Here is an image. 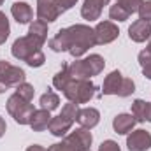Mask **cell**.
Returning a JSON list of instances; mask_svg holds the SVG:
<instances>
[{
  "label": "cell",
  "mask_w": 151,
  "mask_h": 151,
  "mask_svg": "<svg viewBox=\"0 0 151 151\" xmlns=\"http://www.w3.org/2000/svg\"><path fill=\"white\" fill-rule=\"evenodd\" d=\"M95 44H97L95 32H93V28H90L86 25H72V27L62 28L49 40V47L53 51H56V53L69 51L74 58L83 56Z\"/></svg>",
  "instance_id": "cell-1"
},
{
  "label": "cell",
  "mask_w": 151,
  "mask_h": 151,
  "mask_svg": "<svg viewBox=\"0 0 151 151\" xmlns=\"http://www.w3.org/2000/svg\"><path fill=\"white\" fill-rule=\"evenodd\" d=\"M44 44L37 40L35 37L32 35H25V37H19L14 40L11 51H12V56L21 60V62H27L30 67H40L44 65L46 62V56L44 53L40 51Z\"/></svg>",
  "instance_id": "cell-2"
},
{
  "label": "cell",
  "mask_w": 151,
  "mask_h": 151,
  "mask_svg": "<svg viewBox=\"0 0 151 151\" xmlns=\"http://www.w3.org/2000/svg\"><path fill=\"white\" fill-rule=\"evenodd\" d=\"M91 142H93L91 132L81 127L70 132L69 135H65L62 142L51 144L47 151H91Z\"/></svg>",
  "instance_id": "cell-3"
},
{
  "label": "cell",
  "mask_w": 151,
  "mask_h": 151,
  "mask_svg": "<svg viewBox=\"0 0 151 151\" xmlns=\"http://www.w3.org/2000/svg\"><path fill=\"white\" fill-rule=\"evenodd\" d=\"M106 67V62L100 55H90L83 60H76L69 65V72L72 76V79L83 81V79H90L93 76H99Z\"/></svg>",
  "instance_id": "cell-4"
},
{
  "label": "cell",
  "mask_w": 151,
  "mask_h": 151,
  "mask_svg": "<svg viewBox=\"0 0 151 151\" xmlns=\"http://www.w3.org/2000/svg\"><path fill=\"white\" fill-rule=\"evenodd\" d=\"M77 113H79V106L74 104V102H69L63 106L62 113L55 118H51V123H49V132L56 137H63L67 135V132L72 128L76 118H77Z\"/></svg>",
  "instance_id": "cell-5"
},
{
  "label": "cell",
  "mask_w": 151,
  "mask_h": 151,
  "mask_svg": "<svg viewBox=\"0 0 151 151\" xmlns=\"http://www.w3.org/2000/svg\"><path fill=\"white\" fill-rule=\"evenodd\" d=\"M135 91V84L130 77H123L119 70H113L104 79L102 93L104 95H118V97H128Z\"/></svg>",
  "instance_id": "cell-6"
},
{
  "label": "cell",
  "mask_w": 151,
  "mask_h": 151,
  "mask_svg": "<svg viewBox=\"0 0 151 151\" xmlns=\"http://www.w3.org/2000/svg\"><path fill=\"white\" fill-rule=\"evenodd\" d=\"M95 84L90 83V79H83V81H77L72 79L69 83V86L63 90V95L67 97L69 102H74V104H86L93 99L95 95Z\"/></svg>",
  "instance_id": "cell-7"
},
{
  "label": "cell",
  "mask_w": 151,
  "mask_h": 151,
  "mask_svg": "<svg viewBox=\"0 0 151 151\" xmlns=\"http://www.w3.org/2000/svg\"><path fill=\"white\" fill-rule=\"evenodd\" d=\"M7 113L14 118L16 123H19V125H30V119H32V116L35 113V109L30 104V100H25L23 97H19L18 93H14L7 100Z\"/></svg>",
  "instance_id": "cell-8"
},
{
  "label": "cell",
  "mask_w": 151,
  "mask_h": 151,
  "mask_svg": "<svg viewBox=\"0 0 151 151\" xmlns=\"http://www.w3.org/2000/svg\"><path fill=\"white\" fill-rule=\"evenodd\" d=\"M25 79H27V74H25L23 69L14 67V65H11L5 60L0 62V83L5 88H12V86L16 88L21 83H25Z\"/></svg>",
  "instance_id": "cell-9"
},
{
  "label": "cell",
  "mask_w": 151,
  "mask_h": 151,
  "mask_svg": "<svg viewBox=\"0 0 151 151\" xmlns=\"http://www.w3.org/2000/svg\"><path fill=\"white\" fill-rule=\"evenodd\" d=\"M93 32H95V42L100 44V46L113 42L119 35V30H118V27L114 25L113 21H100L93 28Z\"/></svg>",
  "instance_id": "cell-10"
},
{
  "label": "cell",
  "mask_w": 151,
  "mask_h": 151,
  "mask_svg": "<svg viewBox=\"0 0 151 151\" xmlns=\"http://www.w3.org/2000/svg\"><path fill=\"white\" fill-rule=\"evenodd\" d=\"M128 151H146L151 148V134L148 130H134L127 137Z\"/></svg>",
  "instance_id": "cell-11"
},
{
  "label": "cell",
  "mask_w": 151,
  "mask_h": 151,
  "mask_svg": "<svg viewBox=\"0 0 151 151\" xmlns=\"http://www.w3.org/2000/svg\"><path fill=\"white\" fill-rule=\"evenodd\" d=\"M37 16L44 23H53L58 19V0H37Z\"/></svg>",
  "instance_id": "cell-12"
},
{
  "label": "cell",
  "mask_w": 151,
  "mask_h": 151,
  "mask_svg": "<svg viewBox=\"0 0 151 151\" xmlns=\"http://www.w3.org/2000/svg\"><path fill=\"white\" fill-rule=\"evenodd\" d=\"M128 37L134 42H144V40L151 39V23L144 21V19L134 21L128 28Z\"/></svg>",
  "instance_id": "cell-13"
},
{
  "label": "cell",
  "mask_w": 151,
  "mask_h": 151,
  "mask_svg": "<svg viewBox=\"0 0 151 151\" xmlns=\"http://www.w3.org/2000/svg\"><path fill=\"white\" fill-rule=\"evenodd\" d=\"M76 121H77L83 128L91 130L93 127L99 125V121H100V113H99L95 107H83V109H79Z\"/></svg>",
  "instance_id": "cell-14"
},
{
  "label": "cell",
  "mask_w": 151,
  "mask_h": 151,
  "mask_svg": "<svg viewBox=\"0 0 151 151\" xmlns=\"http://www.w3.org/2000/svg\"><path fill=\"white\" fill-rule=\"evenodd\" d=\"M11 14H12V18H14L19 25H27V23H30L32 18H34L32 7H30L28 4H25V2H14L12 7H11Z\"/></svg>",
  "instance_id": "cell-15"
},
{
  "label": "cell",
  "mask_w": 151,
  "mask_h": 151,
  "mask_svg": "<svg viewBox=\"0 0 151 151\" xmlns=\"http://www.w3.org/2000/svg\"><path fill=\"white\" fill-rule=\"evenodd\" d=\"M135 118L132 114H118L116 118L113 119V128L116 134L119 135H127L132 132V128L135 127Z\"/></svg>",
  "instance_id": "cell-16"
},
{
  "label": "cell",
  "mask_w": 151,
  "mask_h": 151,
  "mask_svg": "<svg viewBox=\"0 0 151 151\" xmlns=\"http://www.w3.org/2000/svg\"><path fill=\"white\" fill-rule=\"evenodd\" d=\"M49 123H51V111L47 109H35V113L30 119V127L34 132H42L46 128H49Z\"/></svg>",
  "instance_id": "cell-17"
},
{
  "label": "cell",
  "mask_w": 151,
  "mask_h": 151,
  "mask_svg": "<svg viewBox=\"0 0 151 151\" xmlns=\"http://www.w3.org/2000/svg\"><path fill=\"white\" fill-rule=\"evenodd\" d=\"M132 116L135 118V121H150L151 123V102H144L141 99L134 100Z\"/></svg>",
  "instance_id": "cell-18"
},
{
  "label": "cell",
  "mask_w": 151,
  "mask_h": 151,
  "mask_svg": "<svg viewBox=\"0 0 151 151\" xmlns=\"http://www.w3.org/2000/svg\"><path fill=\"white\" fill-rule=\"evenodd\" d=\"M70 81H72V76L69 72V65H62V70L56 72V76L53 77V86H55L56 90L63 91V90L69 86Z\"/></svg>",
  "instance_id": "cell-19"
},
{
  "label": "cell",
  "mask_w": 151,
  "mask_h": 151,
  "mask_svg": "<svg viewBox=\"0 0 151 151\" xmlns=\"http://www.w3.org/2000/svg\"><path fill=\"white\" fill-rule=\"evenodd\" d=\"M28 35H32V37H35L37 40H40L42 44L46 42V39H47V23H44V21H34L32 25H30V30H28Z\"/></svg>",
  "instance_id": "cell-20"
},
{
  "label": "cell",
  "mask_w": 151,
  "mask_h": 151,
  "mask_svg": "<svg viewBox=\"0 0 151 151\" xmlns=\"http://www.w3.org/2000/svg\"><path fill=\"white\" fill-rule=\"evenodd\" d=\"M40 106H42V109L55 111V109H58V106H60V97H58L53 90H47V91L40 97Z\"/></svg>",
  "instance_id": "cell-21"
},
{
  "label": "cell",
  "mask_w": 151,
  "mask_h": 151,
  "mask_svg": "<svg viewBox=\"0 0 151 151\" xmlns=\"http://www.w3.org/2000/svg\"><path fill=\"white\" fill-rule=\"evenodd\" d=\"M139 63H141L142 74L146 76L148 79H151V53L148 49H144V51L139 53Z\"/></svg>",
  "instance_id": "cell-22"
},
{
  "label": "cell",
  "mask_w": 151,
  "mask_h": 151,
  "mask_svg": "<svg viewBox=\"0 0 151 151\" xmlns=\"http://www.w3.org/2000/svg\"><path fill=\"white\" fill-rule=\"evenodd\" d=\"M16 93L19 95V97H23L25 100H34V95H35V90H34V86L32 84H28L27 81L25 83H21L19 86H16Z\"/></svg>",
  "instance_id": "cell-23"
},
{
  "label": "cell",
  "mask_w": 151,
  "mask_h": 151,
  "mask_svg": "<svg viewBox=\"0 0 151 151\" xmlns=\"http://www.w3.org/2000/svg\"><path fill=\"white\" fill-rule=\"evenodd\" d=\"M116 4H118L121 9H125V11L132 16L134 12H137V11H139V7H141L142 0H116Z\"/></svg>",
  "instance_id": "cell-24"
},
{
  "label": "cell",
  "mask_w": 151,
  "mask_h": 151,
  "mask_svg": "<svg viewBox=\"0 0 151 151\" xmlns=\"http://www.w3.org/2000/svg\"><path fill=\"white\" fill-rule=\"evenodd\" d=\"M109 18L114 19V21H127L130 18V14L125 9H121L118 4H114V5H111V9H109Z\"/></svg>",
  "instance_id": "cell-25"
},
{
  "label": "cell",
  "mask_w": 151,
  "mask_h": 151,
  "mask_svg": "<svg viewBox=\"0 0 151 151\" xmlns=\"http://www.w3.org/2000/svg\"><path fill=\"white\" fill-rule=\"evenodd\" d=\"M11 34V27H9V19L4 12H0V44H4Z\"/></svg>",
  "instance_id": "cell-26"
},
{
  "label": "cell",
  "mask_w": 151,
  "mask_h": 151,
  "mask_svg": "<svg viewBox=\"0 0 151 151\" xmlns=\"http://www.w3.org/2000/svg\"><path fill=\"white\" fill-rule=\"evenodd\" d=\"M137 12H139V19H144V21H150L151 23V0L142 2Z\"/></svg>",
  "instance_id": "cell-27"
},
{
  "label": "cell",
  "mask_w": 151,
  "mask_h": 151,
  "mask_svg": "<svg viewBox=\"0 0 151 151\" xmlns=\"http://www.w3.org/2000/svg\"><path fill=\"white\" fill-rule=\"evenodd\" d=\"M99 151H121L119 150V146H118V142H114V141H104L102 144H100V148Z\"/></svg>",
  "instance_id": "cell-28"
},
{
  "label": "cell",
  "mask_w": 151,
  "mask_h": 151,
  "mask_svg": "<svg viewBox=\"0 0 151 151\" xmlns=\"http://www.w3.org/2000/svg\"><path fill=\"white\" fill-rule=\"evenodd\" d=\"M76 2H77V0H58V12H60V14L67 12L72 5H76Z\"/></svg>",
  "instance_id": "cell-29"
},
{
  "label": "cell",
  "mask_w": 151,
  "mask_h": 151,
  "mask_svg": "<svg viewBox=\"0 0 151 151\" xmlns=\"http://www.w3.org/2000/svg\"><path fill=\"white\" fill-rule=\"evenodd\" d=\"M27 151H47L46 148H42V146H39V144H32V146H28Z\"/></svg>",
  "instance_id": "cell-30"
},
{
  "label": "cell",
  "mask_w": 151,
  "mask_h": 151,
  "mask_svg": "<svg viewBox=\"0 0 151 151\" xmlns=\"http://www.w3.org/2000/svg\"><path fill=\"white\" fill-rule=\"evenodd\" d=\"M5 128H7V125H5V119H4V118L0 116V137H2L4 134H5Z\"/></svg>",
  "instance_id": "cell-31"
},
{
  "label": "cell",
  "mask_w": 151,
  "mask_h": 151,
  "mask_svg": "<svg viewBox=\"0 0 151 151\" xmlns=\"http://www.w3.org/2000/svg\"><path fill=\"white\" fill-rule=\"evenodd\" d=\"M91 2H95V4H99L100 7H104V5H107L111 0H91Z\"/></svg>",
  "instance_id": "cell-32"
},
{
  "label": "cell",
  "mask_w": 151,
  "mask_h": 151,
  "mask_svg": "<svg viewBox=\"0 0 151 151\" xmlns=\"http://www.w3.org/2000/svg\"><path fill=\"white\" fill-rule=\"evenodd\" d=\"M5 90H7V88H5V86H4V84H2V83H0V93H4V91H5Z\"/></svg>",
  "instance_id": "cell-33"
},
{
  "label": "cell",
  "mask_w": 151,
  "mask_h": 151,
  "mask_svg": "<svg viewBox=\"0 0 151 151\" xmlns=\"http://www.w3.org/2000/svg\"><path fill=\"white\" fill-rule=\"evenodd\" d=\"M148 51L151 53V39H150V44H148Z\"/></svg>",
  "instance_id": "cell-34"
},
{
  "label": "cell",
  "mask_w": 151,
  "mask_h": 151,
  "mask_svg": "<svg viewBox=\"0 0 151 151\" xmlns=\"http://www.w3.org/2000/svg\"><path fill=\"white\" fill-rule=\"evenodd\" d=\"M2 4H4V0H0V5H2Z\"/></svg>",
  "instance_id": "cell-35"
}]
</instances>
